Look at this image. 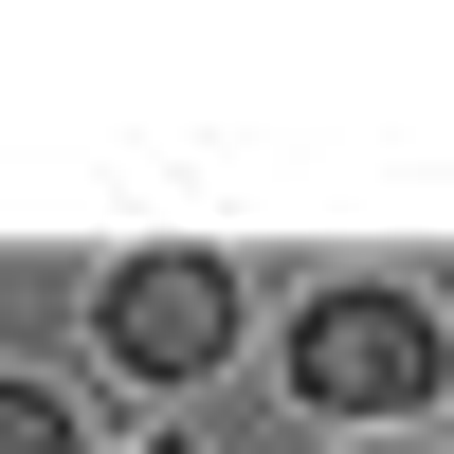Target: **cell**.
<instances>
[{
  "instance_id": "cell-1",
  "label": "cell",
  "mask_w": 454,
  "mask_h": 454,
  "mask_svg": "<svg viewBox=\"0 0 454 454\" xmlns=\"http://www.w3.org/2000/svg\"><path fill=\"white\" fill-rule=\"evenodd\" d=\"M291 382H309L327 419H400V400L436 382V309L419 291H327V309L291 327Z\"/></svg>"
},
{
  "instance_id": "cell-2",
  "label": "cell",
  "mask_w": 454,
  "mask_h": 454,
  "mask_svg": "<svg viewBox=\"0 0 454 454\" xmlns=\"http://www.w3.org/2000/svg\"><path fill=\"white\" fill-rule=\"evenodd\" d=\"M218 346H237V273L218 254H128L109 273V364L128 382H200Z\"/></svg>"
},
{
  "instance_id": "cell-3",
  "label": "cell",
  "mask_w": 454,
  "mask_h": 454,
  "mask_svg": "<svg viewBox=\"0 0 454 454\" xmlns=\"http://www.w3.org/2000/svg\"><path fill=\"white\" fill-rule=\"evenodd\" d=\"M0 454H73V400L55 382H0Z\"/></svg>"
},
{
  "instance_id": "cell-4",
  "label": "cell",
  "mask_w": 454,
  "mask_h": 454,
  "mask_svg": "<svg viewBox=\"0 0 454 454\" xmlns=\"http://www.w3.org/2000/svg\"><path fill=\"white\" fill-rule=\"evenodd\" d=\"M164 454H182V436H164Z\"/></svg>"
}]
</instances>
